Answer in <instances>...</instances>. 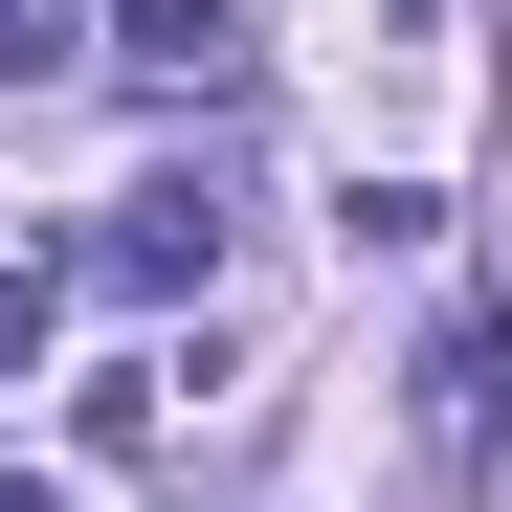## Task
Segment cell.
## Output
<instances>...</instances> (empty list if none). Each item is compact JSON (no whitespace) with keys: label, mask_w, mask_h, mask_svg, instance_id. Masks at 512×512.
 <instances>
[{"label":"cell","mask_w":512,"mask_h":512,"mask_svg":"<svg viewBox=\"0 0 512 512\" xmlns=\"http://www.w3.org/2000/svg\"><path fill=\"white\" fill-rule=\"evenodd\" d=\"M112 67H134V90H245V0H112Z\"/></svg>","instance_id":"6da1fadb"},{"label":"cell","mask_w":512,"mask_h":512,"mask_svg":"<svg viewBox=\"0 0 512 512\" xmlns=\"http://www.w3.org/2000/svg\"><path fill=\"white\" fill-rule=\"evenodd\" d=\"M201 268H223V201H201V179L112 201V290H201Z\"/></svg>","instance_id":"7a4b0ae2"},{"label":"cell","mask_w":512,"mask_h":512,"mask_svg":"<svg viewBox=\"0 0 512 512\" xmlns=\"http://www.w3.org/2000/svg\"><path fill=\"white\" fill-rule=\"evenodd\" d=\"M67 67H90V23L67 0H0V90H67Z\"/></svg>","instance_id":"3957f363"},{"label":"cell","mask_w":512,"mask_h":512,"mask_svg":"<svg viewBox=\"0 0 512 512\" xmlns=\"http://www.w3.org/2000/svg\"><path fill=\"white\" fill-rule=\"evenodd\" d=\"M45 334H67V290H45V268H0V379H23Z\"/></svg>","instance_id":"277c9868"},{"label":"cell","mask_w":512,"mask_h":512,"mask_svg":"<svg viewBox=\"0 0 512 512\" xmlns=\"http://www.w3.org/2000/svg\"><path fill=\"white\" fill-rule=\"evenodd\" d=\"M0 512H67V490H45V468H0Z\"/></svg>","instance_id":"5b68a950"}]
</instances>
